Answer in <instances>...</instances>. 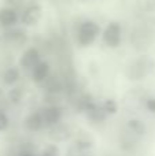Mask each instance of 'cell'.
Returning <instances> with one entry per match:
<instances>
[{
    "mask_svg": "<svg viewBox=\"0 0 155 156\" xmlns=\"http://www.w3.org/2000/svg\"><path fill=\"white\" fill-rule=\"evenodd\" d=\"M44 116V122H45L47 127H52L55 125L60 123L63 118V111L62 108L58 104H51V105H45V107L41 110Z\"/></svg>",
    "mask_w": 155,
    "mask_h": 156,
    "instance_id": "cell-9",
    "label": "cell"
},
{
    "mask_svg": "<svg viewBox=\"0 0 155 156\" xmlns=\"http://www.w3.org/2000/svg\"><path fill=\"white\" fill-rule=\"evenodd\" d=\"M126 129H129L132 133L137 136V137L143 138L146 134H147V126L146 123L139 118H131L128 122H126Z\"/></svg>",
    "mask_w": 155,
    "mask_h": 156,
    "instance_id": "cell-17",
    "label": "cell"
},
{
    "mask_svg": "<svg viewBox=\"0 0 155 156\" xmlns=\"http://www.w3.org/2000/svg\"><path fill=\"white\" fill-rule=\"evenodd\" d=\"M10 125V118L3 108H0V132H4Z\"/></svg>",
    "mask_w": 155,
    "mask_h": 156,
    "instance_id": "cell-22",
    "label": "cell"
},
{
    "mask_svg": "<svg viewBox=\"0 0 155 156\" xmlns=\"http://www.w3.org/2000/svg\"><path fill=\"white\" fill-rule=\"evenodd\" d=\"M148 96H146L144 92L139 88H135L132 90H129L128 93L124 96L122 100V104L124 108L128 111H136L139 108L144 107V101Z\"/></svg>",
    "mask_w": 155,
    "mask_h": 156,
    "instance_id": "cell-6",
    "label": "cell"
},
{
    "mask_svg": "<svg viewBox=\"0 0 155 156\" xmlns=\"http://www.w3.org/2000/svg\"><path fill=\"white\" fill-rule=\"evenodd\" d=\"M140 26H143L150 34H153L155 37V15H146L142 18V21L139 22Z\"/></svg>",
    "mask_w": 155,
    "mask_h": 156,
    "instance_id": "cell-19",
    "label": "cell"
},
{
    "mask_svg": "<svg viewBox=\"0 0 155 156\" xmlns=\"http://www.w3.org/2000/svg\"><path fill=\"white\" fill-rule=\"evenodd\" d=\"M136 4L140 12L144 14L155 12V0H136Z\"/></svg>",
    "mask_w": 155,
    "mask_h": 156,
    "instance_id": "cell-20",
    "label": "cell"
},
{
    "mask_svg": "<svg viewBox=\"0 0 155 156\" xmlns=\"http://www.w3.org/2000/svg\"><path fill=\"white\" fill-rule=\"evenodd\" d=\"M155 70V60L148 55H140L137 59L131 62L125 70V76L129 81L146 80Z\"/></svg>",
    "mask_w": 155,
    "mask_h": 156,
    "instance_id": "cell-1",
    "label": "cell"
},
{
    "mask_svg": "<svg viewBox=\"0 0 155 156\" xmlns=\"http://www.w3.org/2000/svg\"><path fill=\"white\" fill-rule=\"evenodd\" d=\"M51 76V66L48 62L45 60H40L34 67L30 71V78H32L33 82L38 83V85H43L47 80Z\"/></svg>",
    "mask_w": 155,
    "mask_h": 156,
    "instance_id": "cell-10",
    "label": "cell"
},
{
    "mask_svg": "<svg viewBox=\"0 0 155 156\" xmlns=\"http://www.w3.org/2000/svg\"><path fill=\"white\" fill-rule=\"evenodd\" d=\"M154 36L150 34L147 30L140 25H136L133 29L129 32V43L137 51H143V49L148 48L150 44L153 43Z\"/></svg>",
    "mask_w": 155,
    "mask_h": 156,
    "instance_id": "cell-3",
    "label": "cell"
},
{
    "mask_svg": "<svg viewBox=\"0 0 155 156\" xmlns=\"http://www.w3.org/2000/svg\"><path fill=\"white\" fill-rule=\"evenodd\" d=\"M16 156H34V154L32 151H21Z\"/></svg>",
    "mask_w": 155,
    "mask_h": 156,
    "instance_id": "cell-25",
    "label": "cell"
},
{
    "mask_svg": "<svg viewBox=\"0 0 155 156\" xmlns=\"http://www.w3.org/2000/svg\"><path fill=\"white\" fill-rule=\"evenodd\" d=\"M23 99V89L21 86H11V89L7 93V100L10 104L18 105Z\"/></svg>",
    "mask_w": 155,
    "mask_h": 156,
    "instance_id": "cell-18",
    "label": "cell"
},
{
    "mask_svg": "<svg viewBox=\"0 0 155 156\" xmlns=\"http://www.w3.org/2000/svg\"><path fill=\"white\" fill-rule=\"evenodd\" d=\"M40 51H38L36 47H30V48L25 49L22 52L21 58H19V63L18 66L21 67V70H25V71H32V69L40 62Z\"/></svg>",
    "mask_w": 155,
    "mask_h": 156,
    "instance_id": "cell-7",
    "label": "cell"
},
{
    "mask_svg": "<svg viewBox=\"0 0 155 156\" xmlns=\"http://www.w3.org/2000/svg\"><path fill=\"white\" fill-rule=\"evenodd\" d=\"M43 16V8L37 3H30L22 8V12L19 15V21L25 26H36L40 22Z\"/></svg>",
    "mask_w": 155,
    "mask_h": 156,
    "instance_id": "cell-5",
    "label": "cell"
},
{
    "mask_svg": "<svg viewBox=\"0 0 155 156\" xmlns=\"http://www.w3.org/2000/svg\"><path fill=\"white\" fill-rule=\"evenodd\" d=\"M102 40L109 48H117L121 45L122 41V27L121 23L117 21H111L103 30Z\"/></svg>",
    "mask_w": 155,
    "mask_h": 156,
    "instance_id": "cell-4",
    "label": "cell"
},
{
    "mask_svg": "<svg viewBox=\"0 0 155 156\" xmlns=\"http://www.w3.org/2000/svg\"><path fill=\"white\" fill-rule=\"evenodd\" d=\"M23 2L25 0H4L5 5L13 7V8H15V10H18L19 7H22V5H23Z\"/></svg>",
    "mask_w": 155,
    "mask_h": 156,
    "instance_id": "cell-24",
    "label": "cell"
},
{
    "mask_svg": "<svg viewBox=\"0 0 155 156\" xmlns=\"http://www.w3.org/2000/svg\"><path fill=\"white\" fill-rule=\"evenodd\" d=\"M84 112L87 114V118H89L91 121L95 122V123H102V122H104L106 118L109 116L106 112H104L103 107H102V105H98L95 101H91L89 104H88V107L85 108Z\"/></svg>",
    "mask_w": 155,
    "mask_h": 156,
    "instance_id": "cell-14",
    "label": "cell"
},
{
    "mask_svg": "<svg viewBox=\"0 0 155 156\" xmlns=\"http://www.w3.org/2000/svg\"><path fill=\"white\" fill-rule=\"evenodd\" d=\"M0 36L4 43L11 44V45H23L27 41V33L23 29H19L15 26L4 29Z\"/></svg>",
    "mask_w": 155,
    "mask_h": 156,
    "instance_id": "cell-8",
    "label": "cell"
},
{
    "mask_svg": "<svg viewBox=\"0 0 155 156\" xmlns=\"http://www.w3.org/2000/svg\"><path fill=\"white\" fill-rule=\"evenodd\" d=\"M19 21V14L18 10L13 7H4L0 8V27L3 29H8V27H14Z\"/></svg>",
    "mask_w": 155,
    "mask_h": 156,
    "instance_id": "cell-11",
    "label": "cell"
},
{
    "mask_svg": "<svg viewBox=\"0 0 155 156\" xmlns=\"http://www.w3.org/2000/svg\"><path fill=\"white\" fill-rule=\"evenodd\" d=\"M140 140H142V138L137 137L135 133H132L129 129L124 127V130L120 134V148L122 149L124 152H132L139 145Z\"/></svg>",
    "mask_w": 155,
    "mask_h": 156,
    "instance_id": "cell-12",
    "label": "cell"
},
{
    "mask_svg": "<svg viewBox=\"0 0 155 156\" xmlns=\"http://www.w3.org/2000/svg\"><path fill=\"white\" fill-rule=\"evenodd\" d=\"M25 129L29 132L34 133V132H40L41 129L45 127V122H44V116L41 110H36L33 112H30L29 115L25 118Z\"/></svg>",
    "mask_w": 155,
    "mask_h": 156,
    "instance_id": "cell-13",
    "label": "cell"
},
{
    "mask_svg": "<svg viewBox=\"0 0 155 156\" xmlns=\"http://www.w3.org/2000/svg\"><path fill=\"white\" fill-rule=\"evenodd\" d=\"M144 108L151 114H155V96H148L144 101Z\"/></svg>",
    "mask_w": 155,
    "mask_h": 156,
    "instance_id": "cell-23",
    "label": "cell"
},
{
    "mask_svg": "<svg viewBox=\"0 0 155 156\" xmlns=\"http://www.w3.org/2000/svg\"><path fill=\"white\" fill-rule=\"evenodd\" d=\"M99 34H100V26H99V23H96L95 21H91V19H85L77 27L76 40L78 43V45L88 47L95 43V40L98 38Z\"/></svg>",
    "mask_w": 155,
    "mask_h": 156,
    "instance_id": "cell-2",
    "label": "cell"
},
{
    "mask_svg": "<svg viewBox=\"0 0 155 156\" xmlns=\"http://www.w3.org/2000/svg\"><path fill=\"white\" fill-rule=\"evenodd\" d=\"M70 134H71L70 129L62 123L55 125V126H52L51 130H49V138H51L52 141H55V143H63V141L69 140Z\"/></svg>",
    "mask_w": 155,
    "mask_h": 156,
    "instance_id": "cell-15",
    "label": "cell"
},
{
    "mask_svg": "<svg viewBox=\"0 0 155 156\" xmlns=\"http://www.w3.org/2000/svg\"><path fill=\"white\" fill-rule=\"evenodd\" d=\"M102 107H103L104 112L107 114V115H115V114L118 112V103L117 100L114 99H106L104 100V103L102 104Z\"/></svg>",
    "mask_w": 155,
    "mask_h": 156,
    "instance_id": "cell-21",
    "label": "cell"
},
{
    "mask_svg": "<svg viewBox=\"0 0 155 156\" xmlns=\"http://www.w3.org/2000/svg\"><path fill=\"white\" fill-rule=\"evenodd\" d=\"M21 78V67L19 66H8L2 76V81L4 85L14 86Z\"/></svg>",
    "mask_w": 155,
    "mask_h": 156,
    "instance_id": "cell-16",
    "label": "cell"
}]
</instances>
